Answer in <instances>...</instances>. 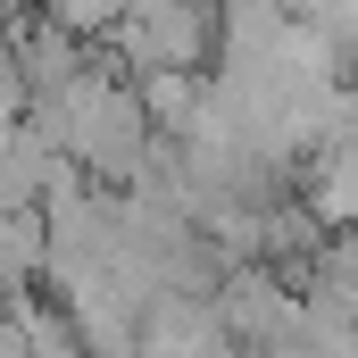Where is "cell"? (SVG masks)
Here are the masks:
<instances>
[{
    "label": "cell",
    "instance_id": "1",
    "mask_svg": "<svg viewBox=\"0 0 358 358\" xmlns=\"http://www.w3.org/2000/svg\"><path fill=\"white\" fill-rule=\"evenodd\" d=\"M308 200H317L325 225L358 234V134H342V142L317 150V183H308Z\"/></svg>",
    "mask_w": 358,
    "mask_h": 358
}]
</instances>
